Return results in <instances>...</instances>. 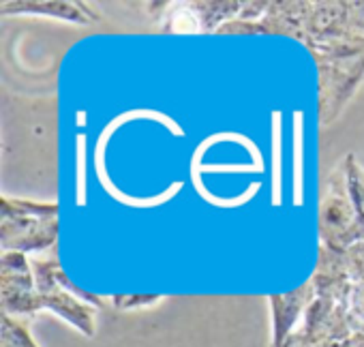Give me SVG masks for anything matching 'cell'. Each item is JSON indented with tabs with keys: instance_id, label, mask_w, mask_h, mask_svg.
<instances>
[{
	"instance_id": "6da1fadb",
	"label": "cell",
	"mask_w": 364,
	"mask_h": 347,
	"mask_svg": "<svg viewBox=\"0 0 364 347\" xmlns=\"http://www.w3.org/2000/svg\"><path fill=\"white\" fill-rule=\"evenodd\" d=\"M364 169L347 154L328 176V191L319 206L321 247L347 251L364 240Z\"/></svg>"
},
{
	"instance_id": "7a4b0ae2",
	"label": "cell",
	"mask_w": 364,
	"mask_h": 347,
	"mask_svg": "<svg viewBox=\"0 0 364 347\" xmlns=\"http://www.w3.org/2000/svg\"><path fill=\"white\" fill-rule=\"evenodd\" d=\"M319 71V122L330 124L364 80V33H349L311 50Z\"/></svg>"
},
{
	"instance_id": "3957f363",
	"label": "cell",
	"mask_w": 364,
	"mask_h": 347,
	"mask_svg": "<svg viewBox=\"0 0 364 347\" xmlns=\"http://www.w3.org/2000/svg\"><path fill=\"white\" fill-rule=\"evenodd\" d=\"M33 274H35V300H37V313L48 309L56 313L60 319L71 324L75 330H80L84 336H95V306L80 300L71 292L65 289L60 283V262L58 255L52 251L48 257H33L31 260Z\"/></svg>"
},
{
	"instance_id": "277c9868",
	"label": "cell",
	"mask_w": 364,
	"mask_h": 347,
	"mask_svg": "<svg viewBox=\"0 0 364 347\" xmlns=\"http://www.w3.org/2000/svg\"><path fill=\"white\" fill-rule=\"evenodd\" d=\"M0 306L3 315L31 317L37 313L35 274L28 255L3 253L0 257Z\"/></svg>"
},
{
	"instance_id": "5b68a950",
	"label": "cell",
	"mask_w": 364,
	"mask_h": 347,
	"mask_svg": "<svg viewBox=\"0 0 364 347\" xmlns=\"http://www.w3.org/2000/svg\"><path fill=\"white\" fill-rule=\"evenodd\" d=\"M58 238V217H0V249L3 253H37L54 249Z\"/></svg>"
},
{
	"instance_id": "8992f818",
	"label": "cell",
	"mask_w": 364,
	"mask_h": 347,
	"mask_svg": "<svg viewBox=\"0 0 364 347\" xmlns=\"http://www.w3.org/2000/svg\"><path fill=\"white\" fill-rule=\"evenodd\" d=\"M317 292L313 281L309 279L304 285H300L294 292L287 294H270V313H272V347H283L289 334L294 332V326L304 317L309 304L315 300Z\"/></svg>"
},
{
	"instance_id": "52a82bcc",
	"label": "cell",
	"mask_w": 364,
	"mask_h": 347,
	"mask_svg": "<svg viewBox=\"0 0 364 347\" xmlns=\"http://www.w3.org/2000/svg\"><path fill=\"white\" fill-rule=\"evenodd\" d=\"M46 16L58 18L71 24H97L99 16L84 3H67V0H3L0 3V16Z\"/></svg>"
},
{
	"instance_id": "ba28073f",
	"label": "cell",
	"mask_w": 364,
	"mask_h": 347,
	"mask_svg": "<svg viewBox=\"0 0 364 347\" xmlns=\"http://www.w3.org/2000/svg\"><path fill=\"white\" fill-rule=\"evenodd\" d=\"M3 215L7 217H58L56 202H35V200H20V198H3L0 200Z\"/></svg>"
},
{
	"instance_id": "9c48e42d",
	"label": "cell",
	"mask_w": 364,
	"mask_h": 347,
	"mask_svg": "<svg viewBox=\"0 0 364 347\" xmlns=\"http://www.w3.org/2000/svg\"><path fill=\"white\" fill-rule=\"evenodd\" d=\"M0 347H39L35 338L31 336L28 321L3 315V328H0Z\"/></svg>"
},
{
	"instance_id": "30bf717a",
	"label": "cell",
	"mask_w": 364,
	"mask_h": 347,
	"mask_svg": "<svg viewBox=\"0 0 364 347\" xmlns=\"http://www.w3.org/2000/svg\"><path fill=\"white\" fill-rule=\"evenodd\" d=\"M112 300L118 311H131V309L152 306L154 302L163 300V296H112Z\"/></svg>"
},
{
	"instance_id": "8fae6325",
	"label": "cell",
	"mask_w": 364,
	"mask_h": 347,
	"mask_svg": "<svg viewBox=\"0 0 364 347\" xmlns=\"http://www.w3.org/2000/svg\"><path fill=\"white\" fill-rule=\"evenodd\" d=\"M362 204H364V187H362Z\"/></svg>"
}]
</instances>
